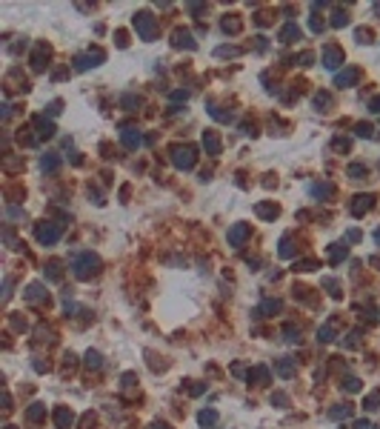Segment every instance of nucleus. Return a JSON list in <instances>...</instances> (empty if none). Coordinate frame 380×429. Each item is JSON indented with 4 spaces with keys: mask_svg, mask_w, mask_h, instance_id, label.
Instances as JSON below:
<instances>
[{
    "mask_svg": "<svg viewBox=\"0 0 380 429\" xmlns=\"http://www.w3.org/2000/svg\"><path fill=\"white\" fill-rule=\"evenodd\" d=\"M72 269H75V278L89 281L92 275H98L100 258H98V255H92V252H80V255H75V258H72Z\"/></svg>",
    "mask_w": 380,
    "mask_h": 429,
    "instance_id": "nucleus-1",
    "label": "nucleus"
},
{
    "mask_svg": "<svg viewBox=\"0 0 380 429\" xmlns=\"http://www.w3.org/2000/svg\"><path fill=\"white\" fill-rule=\"evenodd\" d=\"M60 235H63V226H60V223H51V220H43V223H37V226H34V238H37L43 246L57 243V241H60Z\"/></svg>",
    "mask_w": 380,
    "mask_h": 429,
    "instance_id": "nucleus-2",
    "label": "nucleus"
},
{
    "mask_svg": "<svg viewBox=\"0 0 380 429\" xmlns=\"http://www.w3.org/2000/svg\"><path fill=\"white\" fill-rule=\"evenodd\" d=\"M132 26L134 32L140 34L143 40H154V34H157V20L149 15V12H140V15L132 17Z\"/></svg>",
    "mask_w": 380,
    "mask_h": 429,
    "instance_id": "nucleus-3",
    "label": "nucleus"
},
{
    "mask_svg": "<svg viewBox=\"0 0 380 429\" xmlns=\"http://www.w3.org/2000/svg\"><path fill=\"white\" fill-rule=\"evenodd\" d=\"M195 161H198V158H195V149L192 146H175L172 149V163L177 166V169H186V172H189V169L195 166Z\"/></svg>",
    "mask_w": 380,
    "mask_h": 429,
    "instance_id": "nucleus-4",
    "label": "nucleus"
},
{
    "mask_svg": "<svg viewBox=\"0 0 380 429\" xmlns=\"http://www.w3.org/2000/svg\"><path fill=\"white\" fill-rule=\"evenodd\" d=\"M249 238H252V226H249V223H234V226L229 229V246L240 249Z\"/></svg>",
    "mask_w": 380,
    "mask_h": 429,
    "instance_id": "nucleus-5",
    "label": "nucleus"
},
{
    "mask_svg": "<svg viewBox=\"0 0 380 429\" xmlns=\"http://www.w3.org/2000/svg\"><path fill=\"white\" fill-rule=\"evenodd\" d=\"M103 57H106V54H103V49H92L89 54H80V57H75V69H77V72H86V69L98 66Z\"/></svg>",
    "mask_w": 380,
    "mask_h": 429,
    "instance_id": "nucleus-6",
    "label": "nucleus"
},
{
    "mask_svg": "<svg viewBox=\"0 0 380 429\" xmlns=\"http://www.w3.org/2000/svg\"><path fill=\"white\" fill-rule=\"evenodd\" d=\"M340 63H343V49L334 46V43H329V46L323 49V66H326V69H337Z\"/></svg>",
    "mask_w": 380,
    "mask_h": 429,
    "instance_id": "nucleus-7",
    "label": "nucleus"
},
{
    "mask_svg": "<svg viewBox=\"0 0 380 429\" xmlns=\"http://www.w3.org/2000/svg\"><path fill=\"white\" fill-rule=\"evenodd\" d=\"M203 149H206V155H212V158H217V155L223 152V143H220V137H217L215 129H206V132H203Z\"/></svg>",
    "mask_w": 380,
    "mask_h": 429,
    "instance_id": "nucleus-8",
    "label": "nucleus"
},
{
    "mask_svg": "<svg viewBox=\"0 0 380 429\" xmlns=\"http://www.w3.org/2000/svg\"><path fill=\"white\" fill-rule=\"evenodd\" d=\"M23 297H26V303H49V295H46V286L43 283H32Z\"/></svg>",
    "mask_w": 380,
    "mask_h": 429,
    "instance_id": "nucleus-9",
    "label": "nucleus"
},
{
    "mask_svg": "<svg viewBox=\"0 0 380 429\" xmlns=\"http://www.w3.org/2000/svg\"><path fill=\"white\" fill-rule=\"evenodd\" d=\"M360 80V72L355 66H349V69H343L337 78H334V86H340V89H349V86H355V83Z\"/></svg>",
    "mask_w": 380,
    "mask_h": 429,
    "instance_id": "nucleus-10",
    "label": "nucleus"
},
{
    "mask_svg": "<svg viewBox=\"0 0 380 429\" xmlns=\"http://www.w3.org/2000/svg\"><path fill=\"white\" fill-rule=\"evenodd\" d=\"M72 424H75V412H72L69 406H57V409H54V427L69 429Z\"/></svg>",
    "mask_w": 380,
    "mask_h": 429,
    "instance_id": "nucleus-11",
    "label": "nucleus"
},
{
    "mask_svg": "<svg viewBox=\"0 0 380 429\" xmlns=\"http://www.w3.org/2000/svg\"><path fill=\"white\" fill-rule=\"evenodd\" d=\"M275 372H278L280 378H292V375L298 372V361H292V358H278V361H275Z\"/></svg>",
    "mask_w": 380,
    "mask_h": 429,
    "instance_id": "nucleus-12",
    "label": "nucleus"
},
{
    "mask_svg": "<svg viewBox=\"0 0 380 429\" xmlns=\"http://www.w3.org/2000/svg\"><path fill=\"white\" fill-rule=\"evenodd\" d=\"M372 200H375L372 195H357V198L352 200V214H355V217H363V214L372 209Z\"/></svg>",
    "mask_w": 380,
    "mask_h": 429,
    "instance_id": "nucleus-13",
    "label": "nucleus"
},
{
    "mask_svg": "<svg viewBox=\"0 0 380 429\" xmlns=\"http://www.w3.org/2000/svg\"><path fill=\"white\" fill-rule=\"evenodd\" d=\"M172 46H177V49H183V46H186V49H195L198 43L192 40V34L186 32V29H175V34H172Z\"/></svg>",
    "mask_w": 380,
    "mask_h": 429,
    "instance_id": "nucleus-14",
    "label": "nucleus"
},
{
    "mask_svg": "<svg viewBox=\"0 0 380 429\" xmlns=\"http://www.w3.org/2000/svg\"><path fill=\"white\" fill-rule=\"evenodd\" d=\"M34 129H37V140H43V137H51L54 134V123L46 120L43 115H37L34 117Z\"/></svg>",
    "mask_w": 380,
    "mask_h": 429,
    "instance_id": "nucleus-15",
    "label": "nucleus"
},
{
    "mask_svg": "<svg viewBox=\"0 0 380 429\" xmlns=\"http://www.w3.org/2000/svg\"><path fill=\"white\" fill-rule=\"evenodd\" d=\"M278 40H280V43H295V40H300L298 23H286V26L280 29V34H278Z\"/></svg>",
    "mask_w": 380,
    "mask_h": 429,
    "instance_id": "nucleus-16",
    "label": "nucleus"
},
{
    "mask_svg": "<svg viewBox=\"0 0 380 429\" xmlns=\"http://www.w3.org/2000/svg\"><path fill=\"white\" fill-rule=\"evenodd\" d=\"M120 140L126 143V149H137L140 143H143V137H140L137 129H123V132H120Z\"/></svg>",
    "mask_w": 380,
    "mask_h": 429,
    "instance_id": "nucleus-17",
    "label": "nucleus"
},
{
    "mask_svg": "<svg viewBox=\"0 0 380 429\" xmlns=\"http://www.w3.org/2000/svg\"><path fill=\"white\" fill-rule=\"evenodd\" d=\"M334 329H337V321L323 323V326L317 329V341H320V344H329V341H334Z\"/></svg>",
    "mask_w": 380,
    "mask_h": 429,
    "instance_id": "nucleus-18",
    "label": "nucleus"
},
{
    "mask_svg": "<svg viewBox=\"0 0 380 429\" xmlns=\"http://www.w3.org/2000/svg\"><path fill=\"white\" fill-rule=\"evenodd\" d=\"M43 418H46V406H43V403H32V406L26 409V421H29V424H40Z\"/></svg>",
    "mask_w": 380,
    "mask_h": 429,
    "instance_id": "nucleus-19",
    "label": "nucleus"
},
{
    "mask_svg": "<svg viewBox=\"0 0 380 429\" xmlns=\"http://www.w3.org/2000/svg\"><path fill=\"white\" fill-rule=\"evenodd\" d=\"M346 255H349V246H346V243H331V246H329V261H331L334 266L340 264Z\"/></svg>",
    "mask_w": 380,
    "mask_h": 429,
    "instance_id": "nucleus-20",
    "label": "nucleus"
},
{
    "mask_svg": "<svg viewBox=\"0 0 380 429\" xmlns=\"http://www.w3.org/2000/svg\"><path fill=\"white\" fill-rule=\"evenodd\" d=\"M295 252H298V249H295V241H292V235H283L278 255H280V258H295Z\"/></svg>",
    "mask_w": 380,
    "mask_h": 429,
    "instance_id": "nucleus-21",
    "label": "nucleus"
},
{
    "mask_svg": "<svg viewBox=\"0 0 380 429\" xmlns=\"http://www.w3.org/2000/svg\"><path fill=\"white\" fill-rule=\"evenodd\" d=\"M254 212L260 214V217H266V220H275V217H278V206H275V203H257Z\"/></svg>",
    "mask_w": 380,
    "mask_h": 429,
    "instance_id": "nucleus-22",
    "label": "nucleus"
},
{
    "mask_svg": "<svg viewBox=\"0 0 380 429\" xmlns=\"http://www.w3.org/2000/svg\"><path fill=\"white\" fill-rule=\"evenodd\" d=\"M40 166H43V172H49V175H54V172L60 169V158H57V155H46V158L40 161Z\"/></svg>",
    "mask_w": 380,
    "mask_h": 429,
    "instance_id": "nucleus-23",
    "label": "nucleus"
},
{
    "mask_svg": "<svg viewBox=\"0 0 380 429\" xmlns=\"http://www.w3.org/2000/svg\"><path fill=\"white\" fill-rule=\"evenodd\" d=\"M246 378H249V383H254V380H257V383H269V369H266V366H257V369L249 372Z\"/></svg>",
    "mask_w": 380,
    "mask_h": 429,
    "instance_id": "nucleus-24",
    "label": "nucleus"
},
{
    "mask_svg": "<svg viewBox=\"0 0 380 429\" xmlns=\"http://www.w3.org/2000/svg\"><path fill=\"white\" fill-rule=\"evenodd\" d=\"M312 195L314 198H331L334 195V186L331 183H317V186H312Z\"/></svg>",
    "mask_w": 380,
    "mask_h": 429,
    "instance_id": "nucleus-25",
    "label": "nucleus"
},
{
    "mask_svg": "<svg viewBox=\"0 0 380 429\" xmlns=\"http://www.w3.org/2000/svg\"><path fill=\"white\" fill-rule=\"evenodd\" d=\"M349 415H352V406H349V403H340V406H334V409L329 412V418L331 421H346Z\"/></svg>",
    "mask_w": 380,
    "mask_h": 429,
    "instance_id": "nucleus-26",
    "label": "nucleus"
},
{
    "mask_svg": "<svg viewBox=\"0 0 380 429\" xmlns=\"http://www.w3.org/2000/svg\"><path fill=\"white\" fill-rule=\"evenodd\" d=\"M363 409H369V412L380 409V389H375L372 395H366V398H363Z\"/></svg>",
    "mask_w": 380,
    "mask_h": 429,
    "instance_id": "nucleus-27",
    "label": "nucleus"
},
{
    "mask_svg": "<svg viewBox=\"0 0 380 429\" xmlns=\"http://www.w3.org/2000/svg\"><path fill=\"white\" fill-rule=\"evenodd\" d=\"M346 175L352 178V181H360V178H366V175H369V169H366L363 163H352L346 169Z\"/></svg>",
    "mask_w": 380,
    "mask_h": 429,
    "instance_id": "nucleus-28",
    "label": "nucleus"
},
{
    "mask_svg": "<svg viewBox=\"0 0 380 429\" xmlns=\"http://www.w3.org/2000/svg\"><path fill=\"white\" fill-rule=\"evenodd\" d=\"M272 312H280V300H266L254 315H257V318H266V315H272Z\"/></svg>",
    "mask_w": 380,
    "mask_h": 429,
    "instance_id": "nucleus-29",
    "label": "nucleus"
},
{
    "mask_svg": "<svg viewBox=\"0 0 380 429\" xmlns=\"http://www.w3.org/2000/svg\"><path fill=\"white\" fill-rule=\"evenodd\" d=\"M240 26H243V23H240L237 17H223V32H226V34H237V32H240Z\"/></svg>",
    "mask_w": 380,
    "mask_h": 429,
    "instance_id": "nucleus-30",
    "label": "nucleus"
},
{
    "mask_svg": "<svg viewBox=\"0 0 380 429\" xmlns=\"http://www.w3.org/2000/svg\"><path fill=\"white\" fill-rule=\"evenodd\" d=\"M86 366H89V369H100V366H103V358H100V352L89 349V352H86Z\"/></svg>",
    "mask_w": 380,
    "mask_h": 429,
    "instance_id": "nucleus-31",
    "label": "nucleus"
},
{
    "mask_svg": "<svg viewBox=\"0 0 380 429\" xmlns=\"http://www.w3.org/2000/svg\"><path fill=\"white\" fill-rule=\"evenodd\" d=\"M198 421L203 424V427H215V424H217V412H215V409H203V412L198 415Z\"/></svg>",
    "mask_w": 380,
    "mask_h": 429,
    "instance_id": "nucleus-32",
    "label": "nucleus"
},
{
    "mask_svg": "<svg viewBox=\"0 0 380 429\" xmlns=\"http://www.w3.org/2000/svg\"><path fill=\"white\" fill-rule=\"evenodd\" d=\"M343 386H346V392H360V378L346 375V378H343Z\"/></svg>",
    "mask_w": 380,
    "mask_h": 429,
    "instance_id": "nucleus-33",
    "label": "nucleus"
},
{
    "mask_svg": "<svg viewBox=\"0 0 380 429\" xmlns=\"http://www.w3.org/2000/svg\"><path fill=\"white\" fill-rule=\"evenodd\" d=\"M240 52H243V49H237V46H220L215 54H217V57H237Z\"/></svg>",
    "mask_w": 380,
    "mask_h": 429,
    "instance_id": "nucleus-34",
    "label": "nucleus"
},
{
    "mask_svg": "<svg viewBox=\"0 0 380 429\" xmlns=\"http://www.w3.org/2000/svg\"><path fill=\"white\" fill-rule=\"evenodd\" d=\"M283 335H286L289 344H298L300 341V329H295V326H283Z\"/></svg>",
    "mask_w": 380,
    "mask_h": 429,
    "instance_id": "nucleus-35",
    "label": "nucleus"
},
{
    "mask_svg": "<svg viewBox=\"0 0 380 429\" xmlns=\"http://www.w3.org/2000/svg\"><path fill=\"white\" fill-rule=\"evenodd\" d=\"M46 269H49V272H46V275H49V281H60V264H57V261H51Z\"/></svg>",
    "mask_w": 380,
    "mask_h": 429,
    "instance_id": "nucleus-36",
    "label": "nucleus"
},
{
    "mask_svg": "<svg viewBox=\"0 0 380 429\" xmlns=\"http://www.w3.org/2000/svg\"><path fill=\"white\" fill-rule=\"evenodd\" d=\"M312 269H317V261H300V264H295V272H312Z\"/></svg>",
    "mask_w": 380,
    "mask_h": 429,
    "instance_id": "nucleus-37",
    "label": "nucleus"
},
{
    "mask_svg": "<svg viewBox=\"0 0 380 429\" xmlns=\"http://www.w3.org/2000/svg\"><path fill=\"white\" fill-rule=\"evenodd\" d=\"M343 347H346V349L360 347V338H357V332H349V335H346V341H343Z\"/></svg>",
    "mask_w": 380,
    "mask_h": 429,
    "instance_id": "nucleus-38",
    "label": "nucleus"
},
{
    "mask_svg": "<svg viewBox=\"0 0 380 429\" xmlns=\"http://www.w3.org/2000/svg\"><path fill=\"white\" fill-rule=\"evenodd\" d=\"M314 106H317V109H320V106H331V95L329 92H320V95L314 98Z\"/></svg>",
    "mask_w": 380,
    "mask_h": 429,
    "instance_id": "nucleus-39",
    "label": "nucleus"
},
{
    "mask_svg": "<svg viewBox=\"0 0 380 429\" xmlns=\"http://www.w3.org/2000/svg\"><path fill=\"white\" fill-rule=\"evenodd\" d=\"M355 129H357V132H355L357 137H372V126H369V123H357Z\"/></svg>",
    "mask_w": 380,
    "mask_h": 429,
    "instance_id": "nucleus-40",
    "label": "nucleus"
},
{
    "mask_svg": "<svg viewBox=\"0 0 380 429\" xmlns=\"http://www.w3.org/2000/svg\"><path fill=\"white\" fill-rule=\"evenodd\" d=\"M346 23H349V17L343 15V12H337V15L331 17V26H334V29H340V26H346Z\"/></svg>",
    "mask_w": 380,
    "mask_h": 429,
    "instance_id": "nucleus-41",
    "label": "nucleus"
},
{
    "mask_svg": "<svg viewBox=\"0 0 380 429\" xmlns=\"http://www.w3.org/2000/svg\"><path fill=\"white\" fill-rule=\"evenodd\" d=\"M272 403H278V406H289V398L283 395V392H275V395H272Z\"/></svg>",
    "mask_w": 380,
    "mask_h": 429,
    "instance_id": "nucleus-42",
    "label": "nucleus"
},
{
    "mask_svg": "<svg viewBox=\"0 0 380 429\" xmlns=\"http://www.w3.org/2000/svg\"><path fill=\"white\" fill-rule=\"evenodd\" d=\"M309 23H312V32H323V26H326V23H323L317 15H312V20H309Z\"/></svg>",
    "mask_w": 380,
    "mask_h": 429,
    "instance_id": "nucleus-43",
    "label": "nucleus"
},
{
    "mask_svg": "<svg viewBox=\"0 0 380 429\" xmlns=\"http://www.w3.org/2000/svg\"><path fill=\"white\" fill-rule=\"evenodd\" d=\"M83 429H95V415H92V412L83 415Z\"/></svg>",
    "mask_w": 380,
    "mask_h": 429,
    "instance_id": "nucleus-44",
    "label": "nucleus"
},
{
    "mask_svg": "<svg viewBox=\"0 0 380 429\" xmlns=\"http://www.w3.org/2000/svg\"><path fill=\"white\" fill-rule=\"evenodd\" d=\"M186 98H189L186 89H175V92H172V100H186Z\"/></svg>",
    "mask_w": 380,
    "mask_h": 429,
    "instance_id": "nucleus-45",
    "label": "nucleus"
},
{
    "mask_svg": "<svg viewBox=\"0 0 380 429\" xmlns=\"http://www.w3.org/2000/svg\"><path fill=\"white\" fill-rule=\"evenodd\" d=\"M369 37H372L369 29H357V40H360V43H369Z\"/></svg>",
    "mask_w": 380,
    "mask_h": 429,
    "instance_id": "nucleus-46",
    "label": "nucleus"
},
{
    "mask_svg": "<svg viewBox=\"0 0 380 429\" xmlns=\"http://www.w3.org/2000/svg\"><path fill=\"white\" fill-rule=\"evenodd\" d=\"M60 106H63V103H60V100H54V103H49V109H46V112H49V115H60Z\"/></svg>",
    "mask_w": 380,
    "mask_h": 429,
    "instance_id": "nucleus-47",
    "label": "nucleus"
},
{
    "mask_svg": "<svg viewBox=\"0 0 380 429\" xmlns=\"http://www.w3.org/2000/svg\"><path fill=\"white\" fill-rule=\"evenodd\" d=\"M369 109H372L375 115H380V95H378V98H372V103H369Z\"/></svg>",
    "mask_w": 380,
    "mask_h": 429,
    "instance_id": "nucleus-48",
    "label": "nucleus"
},
{
    "mask_svg": "<svg viewBox=\"0 0 380 429\" xmlns=\"http://www.w3.org/2000/svg\"><path fill=\"white\" fill-rule=\"evenodd\" d=\"M355 429H378V427L369 424V421H355Z\"/></svg>",
    "mask_w": 380,
    "mask_h": 429,
    "instance_id": "nucleus-49",
    "label": "nucleus"
},
{
    "mask_svg": "<svg viewBox=\"0 0 380 429\" xmlns=\"http://www.w3.org/2000/svg\"><path fill=\"white\" fill-rule=\"evenodd\" d=\"M334 149H343V152H346V149H349V140H346V137H337V140H334Z\"/></svg>",
    "mask_w": 380,
    "mask_h": 429,
    "instance_id": "nucleus-50",
    "label": "nucleus"
},
{
    "mask_svg": "<svg viewBox=\"0 0 380 429\" xmlns=\"http://www.w3.org/2000/svg\"><path fill=\"white\" fill-rule=\"evenodd\" d=\"M346 238H349V241H360V232H357V229H349Z\"/></svg>",
    "mask_w": 380,
    "mask_h": 429,
    "instance_id": "nucleus-51",
    "label": "nucleus"
},
{
    "mask_svg": "<svg viewBox=\"0 0 380 429\" xmlns=\"http://www.w3.org/2000/svg\"><path fill=\"white\" fill-rule=\"evenodd\" d=\"M149 429H172V427H166V424H152Z\"/></svg>",
    "mask_w": 380,
    "mask_h": 429,
    "instance_id": "nucleus-52",
    "label": "nucleus"
},
{
    "mask_svg": "<svg viewBox=\"0 0 380 429\" xmlns=\"http://www.w3.org/2000/svg\"><path fill=\"white\" fill-rule=\"evenodd\" d=\"M375 241H378V243H380V229H378V232H375Z\"/></svg>",
    "mask_w": 380,
    "mask_h": 429,
    "instance_id": "nucleus-53",
    "label": "nucleus"
},
{
    "mask_svg": "<svg viewBox=\"0 0 380 429\" xmlns=\"http://www.w3.org/2000/svg\"><path fill=\"white\" fill-rule=\"evenodd\" d=\"M3 429H17V427H3Z\"/></svg>",
    "mask_w": 380,
    "mask_h": 429,
    "instance_id": "nucleus-54",
    "label": "nucleus"
}]
</instances>
